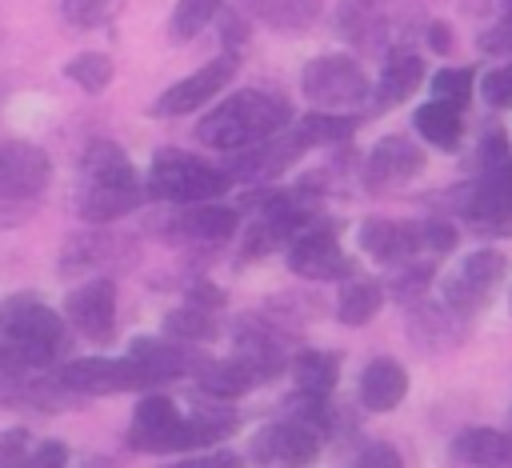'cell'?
I'll list each match as a JSON object with an SVG mask.
<instances>
[{
    "mask_svg": "<svg viewBox=\"0 0 512 468\" xmlns=\"http://www.w3.org/2000/svg\"><path fill=\"white\" fill-rule=\"evenodd\" d=\"M64 348V316L40 296L20 292L0 304V384H28V376L48 372Z\"/></svg>",
    "mask_w": 512,
    "mask_h": 468,
    "instance_id": "cell-1",
    "label": "cell"
},
{
    "mask_svg": "<svg viewBox=\"0 0 512 468\" xmlns=\"http://www.w3.org/2000/svg\"><path fill=\"white\" fill-rule=\"evenodd\" d=\"M284 128H292V104L272 88H244V92H232L228 100H220L196 124V140L232 156V152L272 140Z\"/></svg>",
    "mask_w": 512,
    "mask_h": 468,
    "instance_id": "cell-2",
    "label": "cell"
},
{
    "mask_svg": "<svg viewBox=\"0 0 512 468\" xmlns=\"http://www.w3.org/2000/svg\"><path fill=\"white\" fill-rule=\"evenodd\" d=\"M80 176L84 184L76 192V212L88 224H112L148 200L144 180L116 140H92L80 156Z\"/></svg>",
    "mask_w": 512,
    "mask_h": 468,
    "instance_id": "cell-3",
    "label": "cell"
},
{
    "mask_svg": "<svg viewBox=\"0 0 512 468\" xmlns=\"http://www.w3.org/2000/svg\"><path fill=\"white\" fill-rule=\"evenodd\" d=\"M228 184H232V176L220 164H208L204 156H192V152H180V148H160L152 156L148 180H144L152 200H164V204H176V208L220 200L228 192Z\"/></svg>",
    "mask_w": 512,
    "mask_h": 468,
    "instance_id": "cell-4",
    "label": "cell"
},
{
    "mask_svg": "<svg viewBox=\"0 0 512 468\" xmlns=\"http://www.w3.org/2000/svg\"><path fill=\"white\" fill-rule=\"evenodd\" d=\"M300 92L312 104V112H352L372 100V80L360 60L344 52H324L304 64Z\"/></svg>",
    "mask_w": 512,
    "mask_h": 468,
    "instance_id": "cell-5",
    "label": "cell"
},
{
    "mask_svg": "<svg viewBox=\"0 0 512 468\" xmlns=\"http://www.w3.org/2000/svg\"><path fill=\"white\" fill-rule=\"evenodd\" d=\"M128 448L132 452H196L192 428H188V412L176 408L172 396L164 392H144L140 404L132 408V424H128Z\"/></svg>",
    "mask_w": 512,
    "mask_h": 468,
    "instance_id": "cell-6",
    "label": "cell"
},
{
    "mask_svg": "<svg viewBox=\"0 0 512 468\" xmlns=\"http://www.w3.org/2000/svg\"><path fill=\"white\" fill-rule=\"evenodd\" d=\"M504 276H508V256L500 248H476L440 280V304L452 308L456 316H472L496 296Z\"/></svg>",
    "mask_w": 512,
    "mask_h": 468,
    "instance_id": "cell-7",
    "label": "cell"
},
{
    "mask_svg": "<svg viewBox=\"0 0 512 468\" xmlns=\"http://www.w3.org/2000/svg\"><path fill=\"white\" fill-rule=\"evenodd\" d=\"M284 256H288V268L296 272V276H304V280H320V284H328V280H352L356 276V260L340 248V236H336V224H324V220H316L312 228H304L288 248H284Z\"/></svg>",
    "mask_w": 512,
    "mask_h": 468,
    "instance_id": "cell-8",
    "label": "cell"
},
{
    "mask_svg": "<svg viewBox=\"0 0 512 468\" xmlns=\"http://www.w3.org/2000/svg\"><path fill=\"white\" fill-rule=\"evenodd\" d=\"M60 384L72 392V396H112V392H148V376L144 368L132 360V356H80L72 364H64L60 372Z\"/></svg>",
    "mask_w": 512,
    "mask_h": 468,
    "instance_id": "cell-9",
    "label": "cell"
},
{
    "mask_svg": "<svg viewBox=\"0 0 512 468\" xmlns=\"http://www.w3.org/2000/svg\"><path fill=\"white\" fill-rule=\"evenodd\" d=\"M324 432H316L312 424H300L292 416H280L272 424H264L256 436H252V448L248 456L260 464V468H304L320 456L324 448Z\"/></svg>",
    "mask_w": 512,
    "mask_h": 468,
    "instance_id": "cell-10",
    "label": "cell"
},
{
    "mask_svg": "<svg viewBox=\"0 0 512 468\" xmlns=\"http://www.w3.org/2000/svg\"><path fill=\"white\" fill-rule=\"evenodd\" d=\"M236 68H240V56H232V52L212 56V60L200 64L192 76L168 84V88L152 100V116H188V112L204 108L216 92H224V84H232Z\"/></svg>",
    "mask_w": 512,
    "mask_h": 468,
    "instance_id": "cell-11",
    "label": "cell"
},
{
    "mask_svg": "<svg viewBox=\"0 0 512 468\" xmlns=\"http://www.w3.org/2000/svg\"><path fill=\"white\" fill-rule=\"evenodd\" d=\"M308 148H312V144H308L304 132L292 124V128L276 132V136L264 140V144H252V148H244V152H232L228 164H224V172H228L232 180H244V184H268V180L284 176Z\"/></svg>",
    "mask_w": 512,
    "mask_h": 468,
    "instance_id": "cell-12",
    "label": "cell"
},
{
    "mask_svg": "<svg viewBox=\"0 0 512 468\" xmlns=\"http://www.w3.org/2000/svg\"><path fill=\"white\" fill-rule=\"evenodd\" d=\"M460 212L468 224H476L480 232H512V156L492 168V172H480L464 196H460Z\"/></svg>",
    "mask_w": 512,
    "mask_h": 468,
    "instance_id": "cell-13",
    "label": "cell"
},
{
    "mask_svg": "<svg viewBox=\"0 0 512 468\" xmlns=\"http://www.w3.org/2000/svg\"><path fill=\"white\" fill-rule=\"evenodd\" d=\"M64 320L92 344L112 340L116 332V284L112 276H92L64 296Z\"/></svg>",
    "mask_w": 512,
    "mask_h": 468,
    "instance_id": "cell-14",
    "label": "cell"
},
{
    "mask_svg": "<svg viewBox=\"0 0 512 468\" xmlns=\"http://www.w3.org/2000/svg\"><path fill=\"white\" fill-rule=\"evenodd\" d=\"M52 160L32 140H4L0 144V196L4 200H32L48 188Z\"/></svg>",
    "mask_w": 512,
    "mask_h": 468,
    "instance_id": "cell-15",
    "label": "cell"
},
{
    "mask_svg": "<svg viewBox=\"0 0 512 468\" xmlns=\"http://www.w3.org/2000/svg\"><path fill=\"white\" fill-rule=\"evenodd\" d=\"M424 172V148L408 136H384L372 144L368 160H364V180L372 192L380 188H396V184H408L412 176Z\"/></svg>",
    "mask_w": 512,
    "mask_h": 468,
    "instance_id": "cell-16",
    "label": "cell"
},
{
    "mask_svg": "<svg viewBox=\"0 0 512 468\" xmlns=\"http://www.w3.org/2000/svg\"><path fill=\"white\" fill-rule=\"evenodd\" d=\"M240 228V208L232 204H188L180 212H172L168 220V236L172 240H184V244H224L232 240Z\"/></svg>",
    "mask_w": 512,
    "mask_h": 468,
    "instance_id": "cell-17",
    "label": "cell"
},
{
    "mask_svg": "<svg viewBox=\"0 0 512 468\" xmlns=\"http://www.w3.org/2000/svg\"><path fill=\"white\" fill-rule=\"evenodd\" d=\"M336 32L372 56H388V40H392V16L388 8H380V0H340L336 8Z\"/></svg>",
    "mask_w": 512,
    "mask_h": 468,
    "instance_id": "cell-18",
    "label": "cell"
},
{
    "mask_svg": "<svg viewBox=\"0 0 512 468\" xmlns=\"http://www.w3.org/2000/svg\"><path fill=\"white\" fill-rule=\"evenodd\" d=\"M128 356L144 368V376H148V384L156 388V384H168V380H180V376H196L200 372V364H204V356H196L188 344H176V340H160V336H136L132 344H128Z\"/></svg>",
    "mask_w": 512,
    "mask_h": 468,
    "instance_id": "cell-19",
    "label": "cell"
},
{
    "mask_svg": "<svg viewBox=\"0 0 512 468\" xmlns=\"http://www.w3.org/2000/svg\"><path fill=\"white\" fill-rule=\"evenodd\" d=\"M420 84H424L420 52L408 48V44H396V48H388V56L380 64V80L372 84V104L376 108H396V104L412 100Z\"/></svg>",
    "mask_w": 512,
    "mask_h": 468,
    "instance_id": "cell-20",
    "label": "cell"
},
{
    "mask_svg": "<svg viewBox=\"0 0 512 468\" xmlns=\"http://www.w3.org/2000/svg\"><path fill=\"white\" fill-rule=\"evenodd\" d=\"M404 396H408V372H404L400 360L376 356V360L364 364L360 384H356L360 408H368V412H396L404 404Z\"/></svg>",
    "mask_w": 512,
    "mask_h": 468,
    "instance_id": "cell-21",
    "label": "cell"
},
{
    "mask_svg": "<svg viewBox=\"0 0 512 468\" xmlns=\"http://www.w3.org/2000/svg\"><path fill=\"white\" fill-rule=\"evenodd\" d=\"M452 460L464 468H512V432L508 428H460L452 436Z\"/></svg>",
    "mask_w": 512,
    "mask_h": 468,
    "instance_id": "cell-22",
    "label": "cell"
},
{
    "mask_svg": "<svg viewBox=\"0 0 512 468\" xmlns=\"http://www.w3.org/2000/svg\"><path fill=\"white\" fill-rule=\"evenodd\" d=\"M324 0H236V12L272 32H308L320 20Z\"/></svg>",
    "mask_w": 512,
    "mask_h": 468,
    "instance_id": "cell-23",
    "label": "cell"
},
{
    "mask_svg": "<svg viewBox=\"0 0 512 468\" xmlns=\"http://www.w3.org/2000/svg\"><path fill=\"white\" fill-rule=\"evenodd\" d=\"M260 380H256V372L244 364V360H236V356H228V360H204L200 364V372H196V388H200V396H212V400H240L244 392H252Z\"/></svg>",
    "mask_w": 512,
    "mask_h": 468,
    "instance_id": "cell-24",
    "label": "cell"
},
{
    "mask_svg": "<svg viewBox=\"0 0 512 468\" xmlns=\"http://www.w3.org/2000/svg\"><path fill=\"white\" fill-rule=\"evenodd\" d=\"M288 372H292L296 392L332 396V388H336V380H340V356L328 352V348H300V352H292Z\"/></svg>",
    "mask_w": 512,
    "mask_h": 468,
    "instance_id": "cell-25",
    "label": "cell"
},
{
    "mask_svg": "<svg viewBox=\"0 0 512 468\" xmlns=\"http://www.w3.org/2000/svg\"><path fill=\"white\" fill-rule=\"evenodd\" d=\"M412 128L424 144H432L440 152H456L460 136H464V112H456L448 104H436V100H424L412 112Z\"/></svg>",
    "mask_w": 512,
    "mask_h": 468,
    "instance_id": "cell-26",
    "label": "cell"
},
{
    "mask_svg": "<svg viewBox=\"0 0 512 468\" xmlns=\"http://www.w3.org/2000/svg\"><path fill=\"white\" fill-rule=\"evenodd\" d=\"M416 308V316H412V344H420V348H428V352H440V348H448V344H456L468 328H464V316H456L452 308H444V304H412Z\"/></svg>",
    "mask_w": 512,
    "mask_h": 468,
    "instance_id": "cell-27",
    "label": "cell"
},
{
    "mask_svg": "<svg viewBox=\"0 0 512 468\" xmlns=\"http://www.w3.org/2000/svg\"><path fill=\"white\" fill-rule=\"evenodd\" d=\"M384 308V284L368 280V276H352L340 284L336 296V320L348 328H364L368 320H376V312Z\"/></svg>",
    "mask_w": 512,
    "mask_h": 468,
    "instance_id": "cell-28",
    "label": "cell"
},
{
    "mask_svg": "<svg viewBox=\"0 0 512 468\" xmlns=\"http://www.w3.org/2000/svg\"><path fill=\"white\" fill-rule=\"evenodd\" d=\"M164 336L168 340H176V344H208V340H216V332H220V320H216V312H208V308H196V304H180V308H172L168 316H164Z\"/></svg>",
    "mask_w": 512,
    "mask_h": 468,
    "instance_id": "cell-29",
    "label": "cell"
},
{
    "mask_svg": "<svg viewBox=\"0 0 512 468\" xmlns=\"http://www.w3.org/2000/svg\"><path fill=\"white\" fill-rule=\"evenodd\" d=\"M428 92H432L436 104H448V108L464 112V108L472 104V92H476V68H468V64H460V68H440V72L432 76Z\"/></svg>",
    "mask_w": 512,
    "mask_h": 468,
    "instance_id": "cell-30",
    "label": "cell"
},
{
    "mask_svg": "<svg viewBox=\"0 0 512 468\" xmlns=\"http://www.w3.org/2000/svg\"><path fill=\"white\" fill-rule=\"evenodd\" d=\"M296 128H300L304 140L316 148V144H344V140H352L356 120L344 116V112H304V116L296 120Z\"/></svg>",
    "mask_w": 512,
    "mask_h": 468,
    "instance_id": "cell-31",
    "label": "cell"
},
{
    "mask_svg": "<svg viewBox=\"0 0 512 468\" xmlns=\"http://www.w3.org/2000/svg\"><path fill=\"white\" fill-rule=\"evenodd\" d=\"M216 16H220V0H176L172 20H168V36H172V40H192V36H200Z\"/></svg>",
    "mask_w": 512,
    "mask_h": 468,
    "instance_id": "cell-32",
    "label": "cell"
},
{
    "mask_svg": "<svg viewBox=\"0 0 512 468\" xmlns=\"http://www.w3.org/2000/svg\"><path fill=\"white\" fill-rule=\"evenodd\" d=\"M112 60L104 56V52H80V56H72L68 64H64V76L76 84V88H84V92H104L108 84H112Z\"/></svg>",
    "mask_w": 512,
    "mask_h": 468,
    "instance_id": "cell-33",
    "label": "cell"
},
{
    "mask_svg": "<svg viewBox=\"0 0 512 468\" xmlns=\"http://www.w3.org/2000/svg\"><path fill=\"white\" fill-rule=\"evenodd\" d=\"M120 8L124 0H60V12L72 28H104L120 16Z\"/></svg>",
    "mask_w": 512,
    "mask_h": 468,
    "instance_id": "cell-34",
    "label": "cell"
},
{
    "mask_svg": "<svg viewBox=\"0 0 512 468\" xmlns=\"http://www.w3.org/2000/svg\"><path fill=\"white\" fill-rule=\"evenodd\" d=\"M128 244L132 240H120V236H84V240H72L68 264H96V260H112V256L128 260L132 256Z\"/></svg>",
    "mask_w": 512,
    "mask_h": 468,
    "instance_id": "cell-35",
    "label": "cell"
},
{
    "mask_svg": "<svg viewBox=\"0 0 512 468\" xmlns=\"http://www.w3.org/2000/svg\"><path fill=\"white\" fill-rule=\"evenodd\" d=\"M480 96L488 108H512V60L480 76Z\"/></svg>",
    "mask_w": 512,
    "mask_h": 468,
    "instance_id": "cell-36",
    "label": "cell"
},
{
    "mask_svg": "<svg viewBox=\"0 0 512 468\" xmlns=\"http://www.w3.org/2000/svg\"><path fill=\"white\" fill-rule=\"evenodd\" d=\"M480 52L484 56H512V12H500L484 32H480Z\"/></svg>",
    "mask_w": 512,
    "mask_h": 468,
    "instance_id": "cell-37",
    "label": "cell"
},
{
    "mask_svg": "<svg viewBox=\"0 0 512 468\" xmlns=\"http://www.w3.org/2000/svg\"><path fill=\"white\" fill-rule=\"evenodd\" d=\"M32 460V440L24 428H8L0 432V468H28Z\"/></svg>",
    "mask_w": 512,
    "mask_h": 468,
    "instance_id": "cell-38",
    "label": "cell"
},
{
    "mask_svg": "<svg viewBox=\"0 0 512 468\" xmlns=\"http://www.w3.org/2000/svg\"><path fill=\"white\" fill-rule=\"evenodd\" d=\"M356 468H404V456L396 444L388 440H368L360 452H356Z\"/></svg>",
    "mask_w": 512,
    "mask_h": 468,
    "instance_id": "cell-39",
    "label": "cell"
},
{
    "mask_svg": "<svg viewBox=\"0 0 512 468\" xmlns=\"http://www.w3.org/2000/svg\"><path fill=\"white\" fill-rule=\"evenodd\" d=\"M164 468H244V456L240 452H228V448H216V452H192V456L172 460Z\"/></svg>",
    "mask_w": 512,
    "mask_h": 468,
    "instance_id": "cell-40",
    "label": "cell"
},
{
    "mask_svg": "<svg viewBox=\"0 0 512 468\" xmlns=\"http://www.w3.org/2000/svg\"><path fill=\"white\" fill-rule=\"evenodd\" d=\"M508 156H512V148H508V136H504L500 128H492V132L480 140V172H492V168H500Z\"/></svg>",
    "mask_w": 512,
    "mask_h": 468,
    "instance_id": "cell-41",
    "label": "cell"
},
{
    "mask_svg": "<svg viewBox=\"0 0 512 468\" xmlns=\"http://www.w3.org/2000/svg\"><path fill=\"white\" fill-rule=\"evenodd\" d=\"M220 36H224V52L240 56V48H244V40H248V20H244L236 8H228V12L220 16Z\"/></svg>",
    "mask_w": 512,
    "mask_h": 468,
    "instance_id": "cell-42",
    "label": "cell"
},
{
    "mask_svg": "<svg viewBox=\"0 0 512 468\" xmlns=\"http://www.w3.org/2000/svg\"><path fill=\"white\" fill-rule=\"evenodd\" d=\"M28 468H68V448L60 440H44V444L32 448Z\"/></svg>",
    "mask_w": 512,
    "mask_h": 468,
    "instance_id": "cell-43",
    "label": "cell"
},
{
    "mask_svg": "<svg viewBox=\"0 0 512 468\" xmlns=\"http://www.w3.org/2000/svg\"><path fill=\"white\" fill-rule=\"evenodd\" d=\"M224 292L216 288V284H208V280H196L192 288H188V300L184 304H196V308H208V312H216V308H224Z\"/></svg>",
    "mask_w": 512,
    "mask_h": 468,
    "instance_id": "cell-44",
    "label": "cell"
},
{
    "mask_svg": "<svg viewBox=\"0 0 512 468\" xmlns=\"http://www.w3.org/2000/svg\"><path fill=\"white\" fill-rule=\"evenodd\" d=\"M428 48L432 52H448L452 48V32L444 20H428Z\"/></svg>",
    "mask_w": 512,
    "mask_h": 468,
    "instance_id": "cell-45",
    "label": "cell"
},
{
    "mask_svg": "<svg viewBox=\"0 0 512 468\" xmlns=\"http://www.w3.org/2000/svg\"><path fill=\"white\" fill-rule=\"evenodd\" d=\"M500 12H512V0H500Z\"/></svg>",
    "mask_w": 512,
    "mask_h": 468,
    "instance_id": "cell-46",
    "label": "cell"
},
{
    "mask_svg": "<svg viewBox=\"0 0 512 468\" xmlns=\"http://www.w3.org/2000/svg\"><path fill=\"white\" fill-rule=\"evenodd\" d=\"M508 308H512V292H508Z\"/></svg>",
    "mask_w": 512,
    "mask_h": 468,
    "instance_id": "cell-47",
    "label": "cell"
}]
</instances>
